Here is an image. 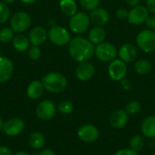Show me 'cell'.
Listing matches in <instances>:
<instances>
[{
	"instance_id": "cell-1",
	"label": "cell",
	"mask_w": 155,
	"mask_h": 155,
	"mask_svg": "<svg viewBox=\"0 0 155 155\" xmlns=\"http://www.w3.org/2000/svg\"><path fill=\"white\" fill-rule=\"evenodd\" d=\"M68 51L70 56L75 62L82 63L89 61L94 55L95 46L88 38L75 36L69 42Z\"/></svg>"
},
{
	"instance_id": "cell-2",
	"label": "cell",
	"mask_w": 155,
	"mask_h": 155,
	"mask_svg": "<svg viewBox=\"0 0 155 155\" xmlns=\"http://www.w3.org/2000/svg\"><path fill=\"white\" fill-rule=\"evenodd\" d=\"M45 90L49 93H62L67 87V80L65 76L57 72H51L45 74L42 79Z\"/></svg>"
},
{
	"instance_id": "cell-3",
	"label": "cell",
	"mask_w": 155,
	"mask_h": 155,
	"mask_svg": "<svg viewBox=\"0 0 155 155\" xmlns=\"http://www.w3.org/2000/svg\"><path fill=\"white\" fill-rule=\"evenodd\" d=\"M90 16L84 12H77L71 16L69 21V28L76 35H82L85 33L90 26Z\"/></svg>"
},
{
	"instance_id": "cell-4",
	"label": "cell",
	"mask_w": 155,
	"mask_h": 155,
	"mask_svg": "<svg viewBox=\"0 0 155 155\" xmlns=\"http://www.w3.org/2000/svg\"><path fill=\"white\" fill-rule=\"evenodd\" d=\"M94 55L104 63H111L116 59L118 55V50L113 44L109 42H103L95 46Z\"/></svg>"
},
{
	"instance_id": "cell-5",
	"label": "cell",
	"mask_w": 155,
	"mask_h": 155,
	"mask_svg": "<svg viewBox=\"0 0 155 155\" xmlns=\"http://www.w3.org/2000/svg\"><path fill=\"white\" fill-rule=\"evenodd\" d=\"M138 47L144 53H153L155 51V31L144 29L136 36Z\"/></svg>"
},
{
	"instance_id": "cell-6",
	"label": "cell",
	"mask_w": 155,
	"mask_h": 155,
	"mask_svg": "<svg viewBox=\"0 0 155 155\" xmlns=\"http://www.w3.org/2000/svg\"><path fill=\"white\" fill-rule=\"evenodd\" d=\"M48 38L54 45L57 46H64L71 41V35L68 30L59 25L52 26L49 29Z\"/></svg>"
},
{
	"instance_id": "cell-7",
	"label": "cell",
	"mask_w": 155,
	"mask_h": 155,
	"mask_svg": "<svg viewBox=\"0 0 155 155\" xmlns=\"http://www.w3.org/2000/svg\"><path fill=\"white\" fill-rule=\"evenodd\" d=\"M32 23L31 16L26 12H17L10 19V27L14 32L22 33L26 31Z\"/></svg>"
},
{
	"instance_id": "cell-8",
	"label": "cell",
	"mask_w": 155,
	"mask_h": 155,
	"mask_svg": "<svg viewBox=\"0 0 155 155\" xmlns=\"http://www.w3.org/2000/svg\"><path fill=\"white\" fill-rule=\"evenodd\" d=\"M57 106L51 100H44L40 102L36 107L35 114L39 120L41 121H50L54 117L56 114Z\"/></svg>"
},
{
	"instance_id": "cell-9",
	"label": "cell",
	"mask_w": 155,
	"mask_h": 155,
	"mask_svg": "<svg viewBox=\"0 0 155 155\" xmlns=\"http://www.w3.org/2000/svg\"><path fill=\"white\" fill-rule=\"evenodd\" d=\"M127 74V65L121 59H114L109 64L108 74L114 81L119 82L125 78Z\"/></svg>"
},
{
	"instance_id": "cell-10",
	"label": "cell",
	"mask_w": 155,
	"mask_h": 155,
	"mask_svg": "<svg viewBox=\"0 0 155 155\" xmlns=\"http://www.w3.org/2000/svg\"><path fill=\"white\" fill-rule=\"evenodd\" d=\"M1 129L3 130L4 134L7 136H18L25 129V122L18 117L10 118L3 124Z\"/></svg>"
},
{
	"instance_id": "cell-11",
	"label": "cell",
	"mask_w": 155,
	"mask_h": 155,
	"mask_svg": "<svg viewBox=\"0 0 155 155\" xmlns=\"http://www.w3.org/2000/svg\"><path fill=\"white\" fill-rule=\"evenodd\" d=\"M77 136L84 143H94L98 139L99 130L95 125L86 124L78 128Z\"/></svg>"
},
{
	"instance_id": "cell-12",
	"label": "cell",
	"mask_w": 155,
	"mask_h": 155,
	"mask_svg": "<svg viewBox=\"0 0 155 155\" xmlns=\"http://www.w3.org/2000/svg\"><path fill=\"white\" fill-rule=\"evenodd\" d=\"M149 16V10L144 5H136L134 6L130 11L128 15V21L130 24L134 25H139L143 23H145L147 17Z\"/></svg>"
},
{
	"instance_id": "cell-13",
	"label": "cell",
	"mask_w": 155,
	"mask_h": 155,
	"mask_svg": "<svg viewBox=\"0 0 155 155\" xmlns=\"http://www.w3.org/2000/svg\"><path fill=\"white\" fill-rule=\"evenodd\" d=\"M129 122V114L124 109H117L109 116V124L114 129H122Z\"/></svg>"
},
{
	"instance_id": "cell-14",
	"label": "cell",
	"mask_w": 155,
	"mask_h": 155,
	"mask_svg": "<svg viewBox=\"0 0 155 155\" xmlns=\"http://www.w3.org/2000/svg\"><path fill=\"white\" fill-rule=\"evenodd\" d=\"M94 73L95 68L94 64L88 61L79 63L75 69V76L82 82H86L92 79V77L94 75Z\"/></svg>"
},
{
	"instance_id": "cell-15",
	"label": "cell",
	"mask_w": 155,
	"mask_h": 155,
	"mask_svg": "<svg viewBox=\"0 0 155 155\" xmlns=\"http://www.w3.org/2000/svg\"><path fill=\"white\" fill-rule=\"evenodd\" d=\"M90 20L95 26H104L108 24L110 20L109 12L103 7H96L90 13Z\"/></svg>"
},
{
	"instance_id": "cell-16",
	"label": "cell",
	"mask_w": 155,
	"mask_h": 155,
	"mask_svg": "<svg viewBox=\"0 0 155 155\" xmlns=\"http://www.w3.org/2000/svg\"><path fill=\"white\" fill-rule=\"evenodd\" d=\"M118 55L119 58L123 60L124 63H132L136 59L138 55V52L134 45L130 43H126L120 47L118 51Z\"/></svg>"
},
{
	"instance_id": "cell-17",
	"label": "cell",
	"mask_w": 155,
	"mask_h": 155,
	"mask_svg": "<svg viewBox=\"0 0 155 155\" xmlns=\"http://www.w3.org/2000/svg\"><path fill=\"white\" fill-rule=\"evenodd\" d=\"M48 37V33L42 26H35L29 32L28 39L30 44L35 46H39L43 45Z\"/></svg>"
},
{
	"instance_id": "cell-18",
	"label": "cell",
	"mask_w": 155,
	"mask_h": 155,
	"mask_svg": "<svg viewBox=\"0 0 155 155\" xmlns=\"http://www.w3.org/2000/svg\"><path fill=\"white\" fill-rule=\"evenodd\" d=\"M14 72L13 62L5 56L0 57V83H5L12 77Z\"/></svg>"
},
{
	"instance_id": "cell-19",
	"label": "cell",
	"mask_w": 155,
	"mask_h": 155,
	"mask_svg": "<svg viewBox=\"0 0 155 155\" xmlns=\"http://www.w3.org/2000/svg\"><path fill=\"white\" fill-rule=\"evenodd\" d=\"M44 91L45 88L42 84V81L34 80L28 84L26 89V94L31 100H37L42 97V95L44 94Z\"/></svg>"
},
{
	"instance_id": "cell-20",
	"label": "cell",
	"mask_w": 155,
	"mask_h": 155,
	"mask_svg": "<svg viewBox=\"0 0 155 155\" xmlns=\"http://www.w3.org/2000/svg\"><path fill=\"white\" fill-rule=\"evenodd\" d=\"M142 134L144 137L148 139L155 138V116H147L142 123L141 126Z\"/></svg>"
},
{
	"instance_id": "cell-21",
	"label": "cell",
	"mask_w": 155,
	"mask_h": 155,
	"mask_svg": "<svg viewBox=\"0 0 155 155\" xmlns=\"http://www.w3.org/2000/svg\"><path fill=\"white\" fill-rule=\"evenodd\" d=\"M106 38V32L102 26H94L88 33V39L94 45H99L104 42Z\"/></svg>"
},
{
	"instance_id": "cell-22",
	"label": "cell",
	"mask_w": 155,
	"mask_h": 155,
	"mask_svg": "<svg viewBox=\"0 0 155 155\" xmlns=\"http://www.w3.org/2000/svg\"><path fill=\"white\" fill-rule=\"evenodd\" d=\"M29 145L35 150H42L45 144V137L40 132H34L28 137Z\"/></svg>"
},
{
	"instance_id": "cell-23",
	"label": "cell",
	"mask_w": 155,
	"mask_h": 155,
	"mask_svg": "<svg viewBox=\"0 0 155 155\" xmlns=\"http://www.w3.org/2000/svg\"><path fill=\"white\" fill-rule=\"evenodd\" d=\"M12 41H13L14 48L18 52H25L29 47L30 41L28 37H26L25 35L21 33H18L17 35H15Z\"/></svg>"
},
{
	"instance_id": "cell-24",
	"label": "cell",
	"mask_w": 155,
	"mask_h": 155,
	"mask_svg": "<svg viewBox=\"0 0 155 155\" xmlns=\"http://www.w3.org/2000/svg\"><path fill=\"white\" fill-rule=\"evenodd\" d=\"M59 6L63 14L67 16H73L77 13V4L75 0H60Z\"/></svg>"
},
{
	"instance_id": "cell-25",
	"label": "cell",
	"mask_w": 155,
	"mask_h": 155,
	"mask_svg": "<svg viewBox=\"0 0 155 155\" xmlns=\"http://www.w3.org/2000/svg\"><path fill=\"white\" fill-rule=\"evenodd\" d=\"M134 69L137 74L144 75L152 72L153 64L146 59H139L134 64Z\"/></svg>"
},
{
	"instance_id": "cell-26",
	"label": "cell",
	"mask_w": 155,
	"mask_h": 155,
	"mask_svg": "<svg viewBox=\"0 0 155 155\" xmlns=\"http://www.w3.org/2000/svg\"><path fill=\"white\" fill-rule=\"evenodd\" d=\"M130 144V148L133 149L135 152H140L144 148L145 145V140L143 138V135L141 134H136L134 136H133L129 142Z\"/></svg>"
},
{
	"instance_id": "cell-27",
	"label": "cell",
	"mask_w": 155,
	"mask_h": 155,
	"mask_svg": "<svg viewBox=\"0 0 155 155\" xmlns=\"http://www.w3.org/2000/svg\"><path fill=\"white\" fill-rule=\"evenodd\" d=\"M57 110L62 114H70L74 111V104L69 100H64L57 104Z\"/></svg>"
},
{
	"instance_id": "cell-28",
	"label": "cell",
	"mask_w": 155,
	"mask_h": 155,
	"mask_svg": "<svg viewBox=\"0 0 155 155\" xmlns=\"http://www.w3.org/2000/svg\"><path fill=\"white\" fill-rule=\"evenodd\" d=\"M142 109V105L138 101H130L129 103L126 104L124 110L129 115H134L138 114Z\"/></svg>"
},
{
	"instance_id": "cell-29",
	"label": "cell",
	"mask_w": 155,
	"mask_h": 155,
	"mask_svg": "<svg viewBox=\"0 0 155 155\" xmlns=\"http://www.w3.org/2000/svg\"><path fill=\"white\" fill-rule=\"evenodd\" d=\"M14 31L11 27H4L0 30V42L8 43L14 38Z\"/></svg>"
},
{
	"instance_id": "cell-30",
	"label": "cell",
	"mask_w": 155,
	"mask_h": 155,
	"mask_svg": "<svg viewBox=\"0 0 155 155\" xmlns=\"http://www.w3.org/2000/svg\"><path fill=\"white\" fill-rule=\"evenodd\" d=\"M80 5L84 9L88 11H92L98 7L100 4V0H79Z\"/></svg>"
},
{
	"instance_id": "cell-31",
	"label": "cell",
	"mask_w": 155,
	"mask_h": 155,
	"mask_svg": "<svg viewBox=\"0 0 155 155\" xmlns=\"http://www.w3.org/2000/svg\"><path fill=\"white\" fill-rule=\"evenodd\" d=\"M10 15V10L5 3L0 1V24L5 23Z\"/></svg>"
},
{
	"instance_id": "cell-32",
	"label": "cell",
	"mask_w": 155,
	"mask_h": 155,
	"mask_svg": "<svg viewBox=\"0 0 155 155\" xmlns=\"http://www.w3.org/2000/svg\"><path fill=\"white\" fill-rule=\"evenodd\" d=\"M28 55L33 61H37L41 56V50L39 46L33 45L32 47H30L28 50Z\"/></svg>"
},
{
	"instance_id": "cell-33",
	"label": "cell",
	"mask_w": 155,
	"mask_h": 155,
	"mask_svg": "<svg viewBox=\"0 0 155 155\" xmlns=\"http://www.w3.org/2000/svg\"><path fill=\"white\" fill-rule=\"evenodd\" d=\"M146 25V26L151 29V30H155V15H149L144 23Z\"/></svg>"
},
{
	"instance_id": "cell-34",
	"label": "cell",
	"mask_w": 155,
	"mask_h": 155,
	"mask_svg": "<svg viewBox=\"0 0 155 155\" xmlns=\"http://www.w3.org/2000/svg\"><path fill=\"white\" fill-rule=\"evenodd\" d=\"M114 155H139L137 152L134 151L133 149L131 148H128V149H121L119 151H117Z\"/></svg>"
},
{
	"instance_id": "cell-35",
	"label": "cell",
	"mask_w": 155,
	"mask_h": 155,
	"mask_svg": "<svg viewBox=\"0 0 155 155\" xmlns=\"http://www.w3.org/2000/svg\"><path fill=\"white\" fill-rule=\"evenodd\" d=\"M128 15H129V11L124 7L122 8H119L117 11H116V16L117 18L119 19H125L128 17Z\"/></svg>"
},
{
	"instance_id": "cell-36",
	"label": "cell",
	"mask_w": 155,
	"mask_h": 155,
	"mask_svg": "<svg viewBox=\"0 0 155 155\" xmlns=\"http://www.w3.org/2000/svg\"><path fill=\"white\" fill-rule=\"evenodd\" d=\"M0 155H13L12 150L5 145L0 146Z\"/></svg>"
},
{
	"instance_id": "cell-37",
	"label": "cell",
	"mask_w": 155,
	"mask_h": 155,
	"mask_svg": "<svg viewBox=\"0 0 155 155\" xmlns=\"http://www.w3.org/2000/svg\"><path fill=\"white\" fill-rule=\"evenodd\" d=\"M146 7L150 12L155 15V0H147L146 1Z\"/></svg>"
},
{
	"instance_id": "cell-38",
	"label": "cell",
	"mask_w": 155,
	"mask_h": 155,
	"mask_svg": "<svg viewBox=\"0 0 155 155\" xmlns=\"http://www.w3.org/2000/svg\"><path fill=\"white\" fill-rule=\"evenodd\" d=\"M39 155H56V153L52 149H42L39 153Z\"/></svg>"
},
{
	"instance_id": "cell-39",
	"label": "cell",
	"mask_w": 155,
	"mask_h": 155,
	"mask_svg": "<svg viewBox=\"0 0 155 155\" xmlns=\"http://www.w3.org/2000/svg\"><path fill=\"white\" fill-rule=\"evenodd\" d=\"M140 1H141V0H126L128 5H130V6H132V7L138 5L139 3H140Z\"/></svg>"
},
{
	"instance_id": "cell-40",
	"label": "cell",
	"mask_w": 155,
	"mask_h": 155,
	"mask_svg": "<svg viewBox=\"0 0 155 155\" xmlns=\"http://www.w3.org/2000/svg\"><path fill=\"white\" fill-rule=\"evenodd\" d=\"M22 3H24V4H26V5H31V4H34V3H35L37 0H20Z\"/></svg>"
},
{
	"instance_id": "cell-41",
	"label": "cell",
	"mask_w": 155,
	"mask_h": 155,
	"mask_svg": "<svg viewBox=\"0 0 155 155\" xmlns=\"http://www.w3.org/2000/svg\"><path fill=\"white\" fill-rule=\"evenodd\" d=\"M13 155H30L28 153H26V152H24V151H19V152H17V153H15V154Z\"/></svg>"
},
{
	"instance_id": "cell-42",
	"label": "cell",
	"mask_w": 155,
	"mask_h": 155,
	"mask_svg": "<svg viewBox=\"0 0 155 155\" xmlns=\"http://www.w3.org/2000/svg\"><path fill=\"white\" fill-rule=\"evenodd\" d=\"M1 1H3V2L5 3V4H11V3L15 2V0H1Z\"/></svg>"
},
{
	"instance_id": "cell-43",
	"label": "cell",
	"mask_w": 155,
	"mask_h": 155,
	"mask_svg": "<svg viewBox=\"0 0 155 155\" xmlns=\"http://www.w3.org/2000/svg\"><path fill=\"white\" fill-rule=\"evenodd\" d=\"M2 126H3V120H2V117L0 115V129L2 128Z\"/></svg>"
},
{
	"instance_id": "cell-44",
	"label": "cell",
	"mask_w": 155,
	"mask_h": 155,
	"mask_svg": "<svg viewBox=\"0 0 155 155\" xmlns=\"http://www.w3.org/2000/svg\"><path fill=\"white\" fill-rule=\"evenodd\" d=\"M2 56V53H1V50H0V57Z\"/></svg>"
},
{
	"instance_id": "cell-45",
	"label": "cell",
	"mask_w": 155,
	"mask_h": 155,
	"mask_svg": "<svg viewBox=\"0 0 155 155\" xmlns=\"http://www.w3.org/2000/svg\"><path fill=\"white\" fill-rule=\"evenodd\" d=\"M153 155H155V152H154V154H153Z\"/></svg>"
}]
</instances>
